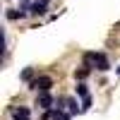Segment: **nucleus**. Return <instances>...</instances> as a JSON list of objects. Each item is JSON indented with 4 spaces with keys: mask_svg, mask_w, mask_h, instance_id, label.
<instances>
[{
    "mask_svg": "<svg viewBox=\"0 0 120 120\" xmlns=\"http://www.w3.org/2000/svg\"><path fill=\"white\" fill-rule=\"evenodd\" d=\"M84 63H86V67L89 65H94L96 70H101V72H106V70H111V63H108V58L103 55V53H86L84 55Z\"/></svg>",
    "mask_w": 120,
    "mask_h": 120,
    "instance_id": "obj_1",
    "label": "nucleus"
},
{
    "mask_svg": "<svg viewBox=\"0 0 120 120\" xmlns=\"http://www.w3.org/2000/svg\"><path fill=\"white\" fill-rule=\"evenodd\" d=\"M29 86L36 89V91H48V89L53 86V79H51V77H36V79L29 82Z\"/></svg>",
    "mask_w": 120,
    "mask_h": 120,
    "instance_id": "obj_2",
    "label": "nucleus"
},
{
    "mask_svg": "<svg viewBox=\"0 0 120 120\" xmlns=\"http://www.w3.org/2000/svg\"><path fill=\"white\" fill-rule=\"evenodd\" d=\"M29 118H31V111L24 108V106H19V108L12 111V120H29Z\"/></svg>",
    "mask_w": 120,
    "mask_h": 120,
    "instance_id": "obj_3",
    "label": "nucleus"
},
{
    "mask_svg": "<svg viewBox=\"0 0 120 120\" xmlns=\"http://www.w3.org/2000/svg\"><path fill=\"white\" fill-rule=\"evenodd\" d=\"M51 103H53V98H51V94H48V91H41V94H38L36 106H41V108H51Z\"/></svg>",
    "mask_w": 120,
    "mask_h": 120,
    "instance_id": "obj_4",
    "label": "nucleus"
},
{
    "mask_svg": "<svg viewBox=\"0 0 120 120\" xmlns=\"http://www.w3.org/2000/svg\"><path fill=\"white\" fill-rule=\"evenodd\" d=\"M46 5H48V0H36V3L31 5V12L34 15H41L43 10H46Z\"/></svg>",
    "mask_w": 120,
    "mask_h": 120,
    "instance_id": "obj_5",
    "label": "nucleus"
},
{
    "mask_svg": "<svg viewBox=\"0 0 120 120\" xmlns=\"http://www.w3.org/2000/svg\"><path fill=\"white\" fill-rule=\"evenodd\" d=\"M51 120H70V115L63 113V108H55V111H51Z\"/></svg>",
    "mask_w": 120,
    "mask_h": 120,
    "instance_id": "obj_6",
    "label": "nucleus"
},
{
    "mask_svg": "<svg viewBox=\"0 0 120 120\" xmlns=\"http://www.w3.org/2000/svg\"><path fill=\"white\" fill-rule=\"evenodd\" d=\"M67 106H70V113H79V111H82V108H77V101H75V98H67Z\"/></svg>",
    "mask_w": 120,
    "mask_h": 120,
    "instance_id": "obj_7",
    "label": "nucleus"
},
{
    "mask_svg": "<svg viewBox=\"0 0 120 120\" xmlns=\"http://www.w3.org/2000/svg\"><path fill=\"white\" fill-rule=\"evenodd\" d=\"M24 12H17V10H7V19H22Z\"/></svg>",
    "mask_w": 120,
    "mask_h": 120,
    "instance_id": "obj_8",
    "label": "nucleus"
},
{
    "mask_svg": "<svg viewBox=\"0 0 120 120\" xmlns=\"http://www.w3.org/2000/svg\"><path fill=\"white\" fill-rule=\"evenodd\" d=\"M31 75H34V70H31V67H26L24 72H22V79H24V82H29V79H31Z\"/></svg>",
    "mask_w": 120,
    "mask_h": 120,
    "instance_id": "obj_9",
    "label": "nucleus"
},
{
    "mask_svg": "<svg viewBox=\"0 0 120 120\" xmlns=\"http://www.w3.org/2000/svg\"><path fill=\"white\" fill-rule=\"evenodd\" d=\"M77 94L82 96V98H84V96H89V91H86V86H84V84H77Z\"/></svg>",
    "mask_w": 120,
    "mask_h": 120,
    "instance_id": "obj_10",
    "label": "nucleus"
},
{
    "mask_svg": "<svg viewBox=\"0 0 120 120\" xmlns=\"http://www.w3.org/2000/svg\"><path fill=\"white\" fill-rule=\"evenodd\" d=\"M89 106H91V98L84 96V98H82V111H89Z\"/></svg>",
    "mask_w": 120,
    "mask_h": 120,
    "instance_id": "obj_11",
    "label": "nucleus"
},
{
    "mask_svg": "<svg viewBox=\"0 0 120 120\" xmlns=\"http://www.w3.org/2000/svg\"><path fill=\"white\" fill-rule=\"evenodd\" d=\"M86 75H89V67H86V65H84V70H79V72H77V77H79V79H84V77H86Z\"/></svg>",
    "mask_w": 120,
    "mask_h": 120,
    "instance_id": "obj_12",
    "label": "nucleus"
},
{
    "mask_svg": "<svg viewBox=\"0 0 120 120\" xmlns=\"http://www.w3.org/2000/svg\"><path fill=\"white\" fill-rule=\"evenodd\" d=\"M118 75H120V67H118Z\"/></svg>",
    "mask_w": 120,
    "mask_h": 120,
    "instance_id": "obj_13",
    "label": "nucleus"
}]
</instances>
